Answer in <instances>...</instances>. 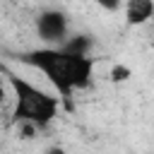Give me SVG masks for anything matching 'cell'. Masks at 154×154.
<instances>
[{"label": "cell", "instance_id": "7a4b0ae2", "mask_svg": "<svg viewBox=\"0 0 154 154\" xmlns=\"http://www.w3.org/2000/svg\"><path fill=\"white\" fill-rule=\"evenodd\" d=\"M0 72L5 75L7 87L14 96L12 116L19 125H31L34 130H43L58 118V113H60V99L58 96L36 87L34 82L19 77L14 70H10L2 63H0Z\"/></svg>", "mask_w": 154, "mask_h": 154}, {"label": "cell", "instance_id": "6da1fadb", "mask_svg": "<svg viewBox=\"0 0 154 154\" xmlns=\"http://www.w3.org/2000/svg\"><path fill=\"white\" fill-rule=\"evenodd\" d=\"M19 63L38 70L48 84L58 91L60 103L72 108V96L82 89H87L94 79V58L91 55H75L63 48H31L17 55Z\"/></svg>", "mask_w": 154, "mask_h": 154}, {"label": "cell", "instance_id": "8992f818", "mask_svg": "<svg viewBox=\"0 0 154 154\" xmlns=\"http://www.w3.org/2000/svg\"><path fill=\"white\" fill-rule=\"evenodd\" d=\"M111 75H113V79H118V82H120V79H125V77H130V70H128V67H120V65H116Z\"/></svg>", "mask_w": 154, "mask_h": 154}, {"label": "cell", "instance_id": "ba28073f", "mask_svg": "<svg viewBox=\"0 0 154 154\" xmlns=\"http://www.w3.org/2000/svg\"><path fill=\"white\" fill-rule=\"evenodd\" d=\"M46 154H65V149H63V147H48Z\"/></svg>", "mask_w": 154, "mask_h": 154}, {"label": "cell", "instance_id": "5b68a950", "mask_svg": "<svg viewBox=\"0 0 154 154\" xmlns=\"http://www.w3.org/2000/svg\"><path fill=\"white\" fill-rule=\"evenodd\" d=\"M58 48H63V51H67V53H75V55H89V51H91V38H89L87 34H70L67 41H65L63 46H58Z\"/></svg>", "mask_w": 154, "mask_h": 154}, {"label": "cell", "instance_id": "52a82bcc", "mask_svg": "<svg viewBox=\"0 0 154 154\" xmlns=\"http://www.w3.org/2000/svg\"><path fill=\"white\" fill-rule=\"evenodd\" d=\"M5 101H7V89H5V84L0 82V106H2Z\"/></svg>", "mask_w": 154, "mask_h": 154}, {"label": "cell", "instance_id": "3957f363", "mask_svg": "<svg viewBox=\"0 0 154 154\" xmlns=\"http://www.w3.org/2000/svg\"><path fill=\"white\" fill-rule=\"evenodd\" d=\"M36 36L48 48L63 46L67 41V36H70V17L58 7L41 10L38 17H36Z\"/></svg>", "mask_w": 154, "mask_h": 154}, {"label": "cell", "instance_id": "277c9868", "mask_svg": "<svg viewBox=\"0 0 154 154\" xmlns=\"http://www.w3.org/2000/svg\"><path fill=\"white\" fill-rule=\"evenodd\" d=\"M154 14V2L152 0H130L125 5V19L128 24H144Z\"/></svg>", "mask_w": 154, "mask_h": 154}]
</instances>
